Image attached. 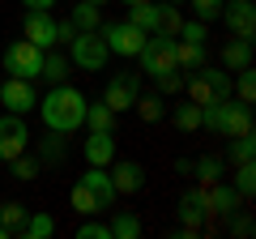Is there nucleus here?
<instances>
[{
  "mask_svg": "<svg viewBox=\"0 0 256 239\" xmlns=\"http://www.w3.org/2000/svg\"><path fill=\"white\" fill-rule=\"evenodd\" d=\"M38 116H43V124L52 132H64V137H68L73 128L86 124V94L60 82V86H52L47 98H38Z\"/></svg>",
  "mask_w": 256,
  "mask_h": 239,
  "instance_id": "f257e3e1",
  "label": "nucleus"
},
{
  "mask_svg": "<svg viewBox=\"0 0 256 239\" xmlns=\"http://www.w3.org/2000/svg\"><path fill=\"white\" fill-rule=\"evenodd\" d=\"M201 128L218 132V137H244L252 132V102H230V94L210 102L201 107Z\"/></svg>",
  "mask_w": 256,
  "mask_h": 239,
  "instance_id": "f03ea898",
  "label": "nucleus"
},
{
  "mask_svg": "<svg viewBox=\"0 0 256 239\" xmlns=\"http://www.w3.org/2000/svg\"><path fill=\"white\" fill-rule=\"evenodd\" d=\"M184 90H188V102H196V107H210V102L226 98L230 94V73H222V68H192L188 77H184Z\"/></svg>",
  "mask_w": 256,
  "mask_h": 239,
  "instance_id": "7ed1b4c3",
  "label": "nucleus"
},
{
  "mask_svg": "<svg viewBox=\"0 0 256 239\" xmlns=\"http://www.w3.org/2000/svg\"><path fill=\"white\" fill-rule=\"evenodd\" d=\"M73 56H68V64H77V68H86V73H98L102 64H107V43H102V34L98 30H77L73 34Z\"/></svg>",
  "mask_w": 256,
  "mask_h": 239,
  "instance_id": "20e7f679",
  "label": "nucleus"
},
{
  "mask_svg": "<svg viewBox=\"0 0 256 239\" xmlns=\"http://www.w3.org/2000/svg\"><path fill=\"white\" fill-rule=\"evenodd\" d=\"M38 68H43V47H34L30 38H18V43L4 47V73H9V77H26V82H34Z\"/></svg>",
  "mask_w": 256,
  "mask_h": 239,
  "instance_id": "39448f33",
  "label": "nucleus"
},
{
  "mask_svg": "<svg viewBox=\"0 0 256 239\" xmlns=\"http://www.w3.org/2000/svg\"><path fill=\"white\" fill-rule=\"evenodd\" d=\"M137 60H141V68H146L150 77H162V73H171V68H180V64H175V38L150 34L146 47L137 52Z\"/></svg>",
  "mask_w": 256,
  "mask_h": 239,
  "instance_id": "423d86ee",
  "label": "nucleus"
},
{
  "mask_svg": "<svg viewBox=\"0 0 256 239\" xmlns=\"http://www.w3.org/2000/svg\"><path fill=\"white\" fill-rule=\"evenodd\" d=\"M102 34V43H107V52H116V56H132L137 60V52L146 47V30H137L132 22H111V26H102L98 30Z\"/></svg>",
  "mask_w": 256,
  "mask_h": 239,
  "instance_id": "0eeeda50",
  "label": "nucleus"
},
{
  "mask_svg": "<svg viewBox=\"0 0 256 239\" xmlns=\"http://www.w3.org/2000/svg\"><path fill=\"white\" fill-rule=\"evenodd\" d=\"M26 146H30L26 116H13V111H4V116H0V158H4V162H13L18 154H26Z\"/></svg>",
  "mask_w": 256,
  "mask_h": 239,
  "instance_id": "6e6552de",
  "label": "nucleus"
},
{
  "mask_svg": "<svg viewBox=\"0 0 256 239\" xmlns=\"http://www.w3.org/2000/svg\"><path fill=\"white\" fill-rule=\"evenodd\" d=\"M0 102H4V111H13V116H30V111L38 107V94H34V86H30L26 77H9V82L0 86Z\"/></svg>",
  "mask_w": 256,
  "mask_h": 239,
  "instance_id": "1a4fd4ad",
  "label": "nucleus"
},
{
  "mask_svg": "<svg viewBox=\"0 0 256 239\" xmlns=\"http://www.w3.org/2000/svg\"><path fill=\"white\" fill-rule=\"evenodd\" d=\"M137 98H141V90H137V77H132V73H116L107 82V90H102V102H107L116 116H120V111H128Z\"/></svg>",
  "mask_w": 256,
  "mask_h": 239,
  "instance_id": "9d476101",
  "label": "nucleus"
},
{
  "mask_svg": "<svg viewBox=\"0 0 256 239\" xmlns=\"http://www.w3.org/2000/svg\"><path fill=\"white\" fill-rule=\"evenodd\" d=\"M218 18L230 26V34H235V38H252L256 34V9H252V0H230V4H222Z\"/></svg>",
  "mask_w": 256,
  "mask_h": 239,
  "instance_id": "9b49d317",
  "label": "nucleus"
},
{
  "mask_svg": "<svg viewBox=\"0 0 256 239\" xmlns=\"http://www.w3.org/2000/svg\"><path fill=\"white\" fill-rule=\"evenodd\" d=\"M22 38H30L34 47H56V18L47 9H30L26 13V26H22Z\"/></svg>",
  "mask_w": 256,
  "mask_h": 239,
  "instance_id": "f8f14e48",
  "label": "nucleus"
},
{
  "mask_svg": "<svg viewBox=\"0 0 256 239\" xmlns=\"http://www.w3.org/2000/svg\"><path fill=\"white\" fill-rule=\"evenodd\" d=\"M111 184H116V196L141 192V188H146V166H141V162H116V171H111Z\"/></svg>",
  "mask_w": 256,
  "mask_h": 239,
  "instance_id": "ddd939ff",
  "label": "nucleus"
},
{
  "mask_svg": "<svg viewBox=\"0 0 256 239\" xmlns=\"http://www.w3.org/2000/svg\"><path fill=\"white\" fill-rule=\"evenodd\" d=\"M82 184L94 192V201H98L102 210L116 205V184H111V171H107V166H90V171L82 175Z\"/></svg>",
  "mask_w": 256,
  "mask_h": 239,
  "instance_id": "4468645a",
  "label": "nucleus"
},
{
  "mask_svg": "<svg viewBox=\"0 0 256 239\" xmlns=\"http://www.w3.org/2000/svg\"><path fill=\"white\" fill-rule=\"evenodd\" d=\"M86 162L90 166H111L116 162V137L111 132H90V141H86Z\"/></svg>",
  "mask_w": 256,
  "mask_h": 239,
  "instance_id": "2eb2a0df",
  "label": "nucleus"
},
{
  "mask_svg": "<svg viewBox=\"0 0 256 239\" xmlns=\"http://www.w3.org/2000/svg\"><path fill=\"white\" fill-rule=\"evenodd\" d=\"M201 201H205V214H230L239 205V192H230L226 184H210L201 192Z\"/></svg>",
  "mask_w": 256,
  "mask_h": 239,
  "instance_id": "dca6fc26",
  "label": "nucleus"
},
{
  "mask_svg": "<svg viewBox=\"0 0 256 239\" xmlns=\"http://www.w3.org/2000/svg\"><path fill=\"white\" fill-rule=\"evenodd\" d=\"M175 64H180L184 73L201 68V64H205V43H188V38H175Z\"/></svg>",
  "mask_w": 256,
  "mask_h": 239,
  "instance_id": "f3484780",
  "label": "nucleus"
},
{
  "mask_svg": "<svg viewBox=\"0 0 256 239\" xmlns=\"http://www.w3.org/2000/svg\"><path fill=\"white\" fill-rule=\"evenodd\" d=\"M222 60H226V73H239V68H252V38H235V43H226Z\"/></svg>",
  "mask_w": 256,
  "mask_h": 239,
  "instance_id": "a211bd4d",
  "label": "nucleus"
},
{
  "mask_svg": "<svg viewBox=\"0 0 256 239\" xmlns=\"http://www.w3.org/2000/svg\"><path fill=\"white\" fill-rule=\"evenodd\" d=\"M38 77H43V82H52V86H60L64 77H68V56H60V52H52V47H47V52H43V68H38Z\"/></svg>",
  "mask_w": 256,
  "mask_h": 239,
  "instance_id": "6ab92c4d",
  "label": "nucleus"
},
{
  "mask_svg": "<svg viewBox=\"0 0 256 239\" xmlns=\"http://www.w3.org/2000/svg\"><path fill=\"white\" fill-rule=\"evenodd\" d=\"M86 124H90V132H111L116 128V111L107 107V102H86Z\"/></svg>",
  "mask_w": 256,
  "mask_h": 239,
  "instance_id": "aec40b11",
  "label": "nucleus"
},
{
  "mask_svg": "<svg viewBox=\"0 0 256 239\" xmlns=\"http://www.w3.org/2000/svg\"><path fill=\"white\" fill-rule=\"evenodd\" d=\"M128 9H132V13H128V22H132L137 30H146V34H154V30H158V4H154V0H146V4H128Z\"/></svg>",
  "mask_w": 256,
  "mask_h": 239,
  "instance_id": "412c9836",
  "label": "nucleus"
},
{
  "mask_svg": "<svg viewBox=\"0 0 256 239\" xmlns=\"http://www.w3.org/2000/svg\"><path fill=\"white\" fill-rule=\"evenodd\" d=\"M180 26H184V18H180V4H158V30H154V34L175 38V34H180Z\"/></svg>",
  "mask_w": 256,
  "mask_h": 239,
  "instance_id": "4be33fe9",
  "label": "nucleus"
},
{
  "mask_svg": "<svg viewBox=\"0 0 256 239\" xmlns=\"http://www.w3.org/2000/svg\"><path fill=\"white\" fill-rule=\"evenodd\" d=\"M56 230V222L47 214H26V226H22V239H47Z\"/></svg>",
  "mask_w": 256,
  "mask_h": 239,
  "instance_id": "5701e85b",
  "label": "nucleus"
},
{
  "mask_svg": "<svg viewBox=\"0 0 256 239\" xmlns=\"http://www.w3.org/2000/svg\"><path fill=\"white\" fill-rule=\"evenodd\" d=\"M0 222L13 230V235H22V226H26V205H18V201H4L0 205Z\"/></svg>",
  "mask_w": 256,
  "mask_h": 239,
  "instance_id": "b1692460",
  "label": "nucleus"
},
{
  "mask_svg": "<svg viewBox=\"0 0 256 239\" xmlns=\"http://www.w3.org/2000/svg\"><path fill=\"white\" fill-rule=\"evenodd\" d=\"M141 235V222L132 214H116L111 218V239H137Z\"/></svg>",
  "mask_w": 256,
  "mask_h": 239,
  "instance_id": "393cba45",
  "label": "nucleus"
},
{
  "mask_svg": "<svg viewBox=\"0 0 256 239\" xmlns=\"http://www.w3.org/2000/svg\"><path fill=\"white\" fill-rule=\"evenodd\" d=\"M73 26H77V30H98V26H102L98 4H86V0H82V4L73 9Z\"/></svg>",
  "mask_w": 256,
  "mask_h": 239,
  "instance_id": "a878e982",
  "label": "nucleus"
},
{
  "mask_svg": "<svg viewBox=\"0 0 256 239\" xmlns=\"http://www.w3.org/2000/svg\"><path fill=\"white\" fill-rule=\"evenodd\" d=\"M68 201H73V210H77V214H98V210H102V205L94 201V192L82 184V180L73 184V196H68Z\"/></svg>",
  "mask_w": 256,
  "mask_h": 239,
  "instance_id": "bb28decb",
  "label": "nucleus"
},
{
  "mask_svg": "<svg viewBox=\"0 0 256 239\" xmlns=\"http://www.w3.org/2000/svg\"><path fill=\"white\" fill-rule=\"evenodd\" d=\"M64 154H68L64 132H52V128H47V137H43V158H47V162H64Z\"/></svg>",
  "mask_w": 256,
  "mask_h": 239,
  "instance_id": "cd10ccee",
  "label": "nucleus"
},
{
  "mask_svg": "<svg viewBox=\"0 0 256 239\" xmlns=\"http://www.w3.org/2000/svg\"><path fill=\"white\" fill-rule=\"evenodd\" d=\"M175 128H184V132L201 128V107H196V102H188V107H175Z\"/></svg>",
  "mask_w": 256,
  "mask_h": 239,
  "instance_id": "c85d7f7f",
  "label": "nucleus"
},
{
  "mask_svg": "<svg viewBox=\"0 0 256 239\" xmlns=\"http://www.w3.org/2000/svg\"><path fill=\"white\" fill-rule=\"evenodd\" d=\"M180 214H184V222H201V214H205V201H201V192H188L180 201Z\"/></svg>",
  "mask_w": 256,
  "mask_h": 239,
  "instance_id": "c756f323",
  "label": "nucleus"
},
{
  "mask_svg": "<svg viewBox=\"0 0 256 239\" xmlns=\"http://www.w3.org/2000/svg\"><path fill=\"white\" fill-rule=\"evenodd\" d=\"M235 188H239V196H248L256 188V166L252 162H239V171H235Z\"/></svg>",
  "mask_w": 256,
  "mask_h": 239,
  "instance_id": "7c9ffc66",
  "label": "nucleus"
},
{
  "mask_svg": "<svg viewBox=\"0 0 256 239\" xmlns=\"http://www.w3.org/2000/svg\"><path fill=\"white\" fill-rule=\"evenodd\" d=\"M188 4H196V22H205V26H210V22L222 13V4H226V0H188Z\"/></svg>",
  "mask_w": 256,
  "mask_h": 239,
  "instance_id": "2f4dec72",
  "label": "nucleus"
},
{
  "mask_svg": "<svg viewBox=\"0 0 256 239\" xmlns=\"http://www.w3.org/2000/svg\"><path fill=\"white\" fill-rule=\"evenodd\" d=\"M235 90H239V102H252V98H256V77H252V68H239Z\"/></svg>",
  "mask_w": 256,
  "mask_h": 239,
  "instance_id": "473e14b6",
  "label": "nucleus"
},
{
  "mask_svg": "<svg viewBox=\"0 0 256 239\" xmlns=\"http://www.w3.org/2000/svg\"><path fill=\"white\" fill-rule=\"evenodd\" d=\"M230 141H235V162H252V154H256V137H252V132L230 137Z\"/></svg>",
  "mask_w": 256,
  "mask_h": 239,
  "instance_id": "72a5a7b5",
  "label": "nucleus"
},
{
  "mask_svg": "<svg viewBox=\"0 0 256 239\" xmlns=\"http://www.w3.org/2000/svg\"><path fill=\"white\" fill-rule=\"evenodd\" d=\"M184 77H188V73H184V68H171V73L154 77V82L162 86V94H180V90H184Z\"/></svg>",
  "mask_w": 256,
  "mask_h": 239,
  "instance_id": "f704fd0d",
  "label": "nucleus"
},
{
  "mask_svg": "<svg viewBox=\"0 0 256 239\" xmlns=\"http://www.w3.org/2000/svg\"><path fill=\"white\" fill-rule=\"evenodd\" d=\"M13 175H18V180H34L38 162H34V158H26V154H18V158H13Z\"/></svg>",
  "mask_w": 256,
  "mask_h": 239,
  "instance_id": "c9c22d12",
  "label": "nucleus"
},
{
  "mask_svg": "<svg viewBox=\"0 0 256 239\" xmlns=\"http://www.w3.org/2000/svg\"><path fill=\"white\" fill-rule=\"evenodd\" d=\"M175 38H188V43H205V22H184Z\"/></svg>",
  "mask_w": 256,
  "mask_h": 239,
  "instance_id": "e433bc0d",
  "label": "nucleus"
},
{
  "mask_svg": "<svg viewBox=\"0 0 256 239\" xmlns=\"http://www.w3.org/2000/svg\"><path fill=\"white\" fill-rule=\"evenodd\" d=\"M77 235H82V239H111V226H102V222H82Z\"/></svg>",
  "mask_w": 256,
  "mask_h": 239,
  "instance_id": "4c0bfd02",
  "label": "nucleus"
},
{
  "mask_svg": "<svg viewBox=\"0 0 256 239\" xmlns=\"http://www.w3.org/2000/svg\"><path fill=\"white\" fill-rule=\"evenodd\" d=\"M196 171H201L205 184H214V180H218V171H222V162H218V158H201V162H196Z\"/></svg>",
  "mask_w": 256,
  "mask_h": 239,
  "instance_id": "58836bf2",
  "label": "nucleus"
},
{
  "mask_svg": "<svg viewBox=\"0 0 256 239\" xmlns=\"http://www.w3.org/2000/svg\"><path fill=\"white\" fill-rule=\"evenodd\" d=\"M132 107H137L146 120H158V116H162V102H158V98H137Z\"/></svg>",
  "mask_w": 256,
  "mask_h": 239,
  "instance_id": "ea45409f",
  "label": "nucleus"
},
{
  "mask_svg": "<svg viewBox=\"0 0 256 239\" xmlns=\"http://www.w3.org/2000/svg\"><path fill=\"white\" fill-rule=\"evenodd\" d=\"M73 34H77L73 22H56V43H73Z\"/></svg>",
  "mask_w": 256,
  "mask_h": 239,
  "instance_id": "a19ab883",
  "label": "nucleus"
},
{
  "mask_svg": "<svg viewBox=\"0 0 256 239\" xmlns=\"http://www.w3.org/2000/svg\"><path fill=\"white\" fill-rule=\"evenodd\" d=\"M22 4H26V9H52L56 0H22Z\"/></svg>",
  "mask_w": 256,
  "mask_h": 239,
  "instance_id": "79ce46f5",
  "label": "nucleus"
},
{
  "mask_svg": "<svg viewBox=\"0 0 256 239\" xmlns=\"http://www.w3.org/2000/svg\"><path fill=\"white\" fill-rule=\"evenodd\" d=\"M0 239H13V230H9V226H4V222H0Z\"/></svg>",
  "mask_w": 256,
  "mask_h": 239,
  "instance_id": "37998d69",
  "label": "nucleus"
},
{
  "mask_svg": "<svg viewBox=\"0 0 256 239\" xmlns=\"http://www.w3.org/2000/svg\"><path fill=\"white\" fill-rule=\"evenodd\" d=\"M166 4H188V0H166Z\"/></svg>",
  "mask_w": 256,
  "mask_h": 239,
  "instance_id": "c03bdc74",
  "label": "nucleus"
},
{
  "mask_svg": "<svg viewBox=\"0 0 256 239\" xmlns=\"http://www.w3.org/2000/svg\"><path fill=\"white\" fill-rule=\"evenodd\" d=\"M86 4H107V0H86Z\"/></svg>",
  "mask_w": 256,
  "mask_h": 239,
  "instance_id": "a18cd8bd",
  "label": "nucleus"
},
{
  "mask_svg": "<svg viewBox=\"0 0 256 239\" xmlns=\"http://www.w3.org/2000/svg\"><path fill=\"white\" fill-rule=\"evenodd\" d=\"M124 4H146V0H124Z\"/></svg>",
  "mask_w": 256,
  "mask_h": 239,
  "instance_id": "49530a36",
  "label": "nucleus"
}]
</instances>
